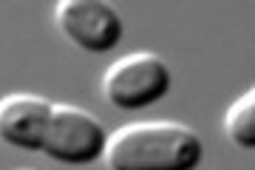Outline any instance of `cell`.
Masks as SVG:
<instances>
[{
  "mask_svg": "<svg viewBox=\"0 0 255 170\" xmlns=\"http://www.w3.org/2000/svg\"><path fill=\"white\" fill-rule=\"evenodd\" d=\"M23 170H26V168H23Z\"/></svg>",
  "mask_w": 255,
  "mask_h": 170,
  "instance_id": "obj_7",
  "label": "cell"
},
{
  "mask_svg": "<svg viewBox=\"0 0 255 170\" xmlns=\"http://www.w3.org/2000/svg\"><path fill=\"white\" fill-rule=\"evenodd\" d=\"M204 145L182 122H130L108 134L102 159L108 170H196Z\"/></svg>",
  "mask_w": 255,
  "mask_h": 170,
  "instance_id": "obj_1",
  "label": "cell"
},
{
  "mask_svg": "<svg viewBox=\"0 0 255 170\" xmlns=\"http://www.w3.org/2000/svg\"><path fill=\"white\" fill-rule=\"evenodd\" d=\"M54 102L40 94H6L0 97V142L34 153L43 148Z\"/></svg>",
  "mask_w": 255,
  "mask_h": 170,
  "instance_id": "obj_5",
  "label": "cell"
},
{
  "mask_svg": "<svg viewBox=\"0 0 255 170\" xmlns=\"http://www.w3.org/2000/svg\"><path fill=\"white\" fill-rule=\"evenodd\" d=\"M170 68L159 54L133 51L125 54L102 74V97L119 111H139L159 102L170 91Z\"/></svg>",
  "mask_w": 255,
  "mask_h": 170,
  "instance_id": "obj_2",
  "label": "cell"
},
{
  "mask_svg": "<svg viewBox=\"0 0 255 170\" xmlns=\"http://www.w3.org/2000/svg\"><path fill=\"white\" fill-rule=\"evenodd\" d=\"M54 23L65 40L91 54H105L122 40V17L102 0H60Z\"/></svg>",
  "mask_w": 255,
  "mask_h": 170,
  "instance_id": "obj_4",
  "label": "cell"
},
{
  "mask_svg": "<svg viewBox=\"0 0 255 170\" xmlns=\"http://www.w3.org/2000/svg\"><path fill=\"white\" fill-rule=\"evenodd\" d=\"M224 131L233 139L236 148L241 151H253L255 148V91H244L241 97L230 105L224 114Z\"/></svg>",
  "mask_w": 255,
  "mask_h": 170,
  "instance_id": "obj_6",
  "label": "cell"
},
{
  "mask_svg": "<svg viewBox=\"0 0 255 170\" xmlns=\"http://www.w3.org/2000/svg\"><path fill=\"white\" fill-rule=\"evenodd\" d=\"M105 142L108 131L91 111L80 105H54L40 151L60 165H94L102 159Z\"/></svg>",
  "mask_w": 255,
  "mask_h": 170,
  "instance_id": "obj_3",
  "label": "cell"
}]
</instances>
